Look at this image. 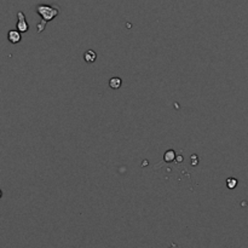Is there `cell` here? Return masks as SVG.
Segmentation results:
<instances>
[{
	"label": "cell",
	"instance_id": "cell-1",
	"mask_svg": "<svg viewBox=\"0 0 248 248\" xmlns=\"http://www.w3.org/2000/svg\"><path fill=\"white\" fill-rule=\"evenodd\" d=\"M35 11L41 17V22L38 24V31H43L47 22L53 21L61 14V7L57 5L39 4L36 5Z\"/></svg>",
	"mask_w": 248,
	"mask_h": 248
},
{
	"label": "cell",
	"instance_id": "cell-2",
	"mask_svg": "<svg viewBox=\"0 0 248 248\" xmlns=\"http://www.w3.org/2000/svg\"><path fill=\"white\" fill-rule=\"evenodd\" d=\"M17 29H18L21 33H27L29 31V24L27 23L26 16L22 11L17 12V23H16Z\"/></svg>",
	"mask_w": 248,
	"mask_h": 248
},
{
	"label": "cell",
	"instance_id": "cell-3",
	"mask_svg": "<svg viewBox=\"0 0 248 248\" xmlns=\"http://www.w3.org/2000/svg\"><path fill=\"white\" fill-rule=\"evenodd\" d=\"M7 39L11 44H18L21 43L22 40V35H21V31L18 29H12L7 33Z\"/></svg>",
	"mask_w": 248,
	"mask_h": 248
},
{
	"label": "cell",
	"instance_id": "cell-4",
	"mask_svg": "<svg viewBox=\"0 0 248 248\" xmlns=\"http://www.w3.org/2000/svg\"><path fill=\"white\" fill-rule=\"evenodd\" d=\"M96 60H97V53L94 52L93 50H87L86 52L84 53V61L86 63H90V64H91V63H93Z\"/></svg>",
	"mask_w": 248,
	"mask_h": 248
},
{
	"label": "cell",
	"instance_id": "cell-5",
	"mask_svg": "<svg viewBox=\"0 0 248 248\" xmlns=\"http://www.w3.org/2000/svg\"><path fill=\"white\" fill-rule=\"evenodd\" d=\"M121 85H123V80H121V78L114 77L109 80V86H110V89L119 90L121 87Z\"/></svg>",
	"mask_w": 248,
	"mask_h": 248
},
{
	"label": "cell",
	"instance_id": "cell-6",
	"mask_svg": "<svg viewBox=\"0 0 248 248\" xmlns=\"http://www.w3.org/2000/svg\"><path fill=\"white\" fill-rule=\"evenodd\" d=\"M176 159V152L174 150H167L164 155V161L167 164H171L172 161H174Z\"/></svg>",
	"mask_w": 248,
	"mask_h": 248
},
{
	"label": "cell",
	"instance_id": "cell-7",
	"mask_svg": "<svg viewBox=\"0 0 248 248\" xmlns=\"http://www.w3.org/2000/svg\"><path fill=\"white\" fill-rule=\"evenodd\" d=\"M237 179L236 178H232V177H230V178L227 179V188L230 189V190H232V189H235L237 186Z\"/></svg>",
	"mask_w": 248,
	"mask_h": 248
}]
</instances>
